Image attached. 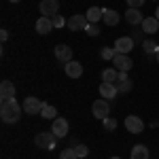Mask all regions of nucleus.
<instances>
[{
  "instance_id": "1",
  "label": "nucleus",
  "mask_w": 159,
  "mask_h": 159,
  "mask_svg": "<svg viewBox=\"0 0 159 159\" xmlns=\"http://www.w3.org/2000/svg\"><path fill=\"white\" fill-rule=\"evenodd\" d=\"M21 112H24V106L17 100H9V102H2L0 106V119L4 123H17Z\"/></svg>"
},
{
  "instance_id": "2",
  "label": "nucleus",
  "mask_w": 159,
  "mask_h": 159,
  "mask_svg": "<svg viewBox=\"0 0 159 159\" xmlns=\"http://www.w3.org/2000/svg\"><path fill=\"white\" fill-rule=\"evenodd\" d=\"M55 142H57V136L53 134V132H38L36 138H34V144H36L38 148H47V151H51V148H55Z\"/></svg>"
},
{
  "instance_id": "3",
  "label": "nucleus",
  "mask_w": 159,
  "mask_h": 159,
  "mask_svg": "<svg viewBox=\"0 0 159 159\" xmlns=\"http://www.w3.org/2000/svg\"><path fill=\"white\" fill-rule=\"evenodd\" d=\"M91 112H93V117L96 119H100V121H104L106 117H108V112H110V102L108 100H96L93 102V106H91Z\"/></svg>"
},
{
  "instance_id": "4",
  "label": "nucleus",
  "mask_w": 159,
  "mask_h": 159,
  "mask_svg": "<svg viewBox=\"0 0 159 159\" xmlns=\"http://www.w3.org/2000/svg\"><path fill=\"white\" fill-rule=\"evenodd\" d=\"M21 106H24L25 115H40V110H43L45 104H43L38 98H34V96H28V98L24 100V104H21Z\"/></svg>"
},
{
  "instance_id": "5",
  "label": "nucleus",
  "mask_w": 159,
  "mask_h": 159,
  "mask_svg": "<svg viewBox=\"0 0 159 159\" xmlns=\"http://www.w3.org/2000/svg\"><path fill=\"white\" fill-rule=\"evenodd\" d=\"M125 127H127V132H132V134H142V132H144V121H142L138 115H127V117H125Z\"/></svg>"
},
{
  "instance_id": "6",
  "label": "nucleus",
  "mask_w": 159,
  "mask_h": 159,
  "mask_svg": "<svg viewBox=\"0 0 159 159\" xmlns=\"http://www.w3.org/2000/svg\"><path fill=\"white\" fill-rule=\"evenodd\" d=\"M68 30L70 32H79V30H85L87 25H89V21H87V15H81V13H76V15H72L70 19H68Z\"/></svg>"
},
{
  "instance_id": "7",
  "label": "nucleus",
  "mask_w": 159,
  "mask_h": 159,
  "mask_svg": "<svg viewBox=\"0 0 159 159\" xmlns=\"http://www.w3.org/2000/svg\"><path fill=\"white\" fill-rule=\"evenodd\" d=\"M112 64H115V68H117L119 72H129V70H132V57H127L125 53H115Z\"/></svg>"
},
{
  "instance_id": "8",
  "label": "nucleus",
  "mask_w": 159,
  "mask_h": 159,
  "mask_svg": "<svg viewBox=\"0 0 159 159\" xmlns=\"http://www.w3.org/2000/svg\"><path fill=\"white\" fill-rule=\"evenodd\" d=\"M134 49V38L132 36H121L115 40V53H129V51Z\"/></svg>"
},
{
  "instance_id": "9",
  "label": "nucleus",
  "mask_w": 159,
  "mask_h": 159,
  "mask_svg": "<svg viewBox=\"0 0 159 159\" xmlns=\"http://www.w3.org/2000/svg\"><path fill=\"white\" fill-rule=\"evenodd\" d=\"M68 129H70V125H68V121H66L64 117H57L55 121L51 123V132L57 136V140H60V138H64V136L68 134Z\"/></svg>"
},
{
  "instance_id": "10",
  "label": "nucleus",
  "mask_w": 159,
  "mask_h": 159,
  "mask_svg": "<svg viewBox=\"0 0 159 159\" xmlns=\"http://www.w3.org/2000/svg\"><path fill=\"white\" fill-rule=\"evenodd\" d=\"M64 72L68 79H81V74H83V64L81 61H68V64H64Z\"/></svg>"
},
{
  "instance_id": "11",
  "label": "nucleus",
  "mask_w": 159,
  "mask_h": 159,
  "mask_svg": "<svg viewBox=\"0 0 159 159\" xmlns=\"http://www.w3.org/2000/svg\"><path fill=\"white\" fill-rule=\"evenodd\" d=\"M38 11L43 13L45 17H53L55 13L60 11V2L57 0H43L40 7H38Z\"/></svg>"
},
{
  "instance_id": "12",
  "label": "nucleus",
  "mask_w": 159,
  "mask_h": 159,
  "mask_svg": "<svg viewBox=\"0 0 159 159\" xmlns=\"http://www.w3.org/2000/svg\"><path fill=\"white\" fill-rule=\"evenodd\" d=\"M0 100L2 102L15 100V85H13L11 81H2L0 83Z\"/></svg>"
},
{
  "instance_id": "13",
  "label": "nucleus",
  "mask_w": 159,
  "mask_h": 159,
  "mask_svg": "<svg viewBox=\"0 0 159 159\" xmlns=\"http://www.w3.org/2000/svg\"><path fill=\"white\" fill-rule=\"evenodd\" d=\"M117 93H119V91H117V85H115V83H106V81H102V85H100V96H102V98L104 100H115L117 98Z\"/></svg>"
},
{
  "instance_id": "14",
  "label": "nucleus",
  "mask_w": 159,
  "mask_h": 159,
  "mask_svg": "<svg viewBox=\"0 0 159 159\" xmlns=\"http://www.w3.org/2000/svg\"><path fill=\"white\" fill-rule=\"evenodd\" d=\"M55 57H57V61H61V64H68V61H72V49L61 43V45L55 47Z\"/></svg>"
},
{
  "instance_id": "15",
  "label": "nucleus",
  "mask_w": 159,
  "mask_h": 159,
  "mask_svg": "<svg viewBox=\"0 0 159 159\" xmlns=\"http://www.w3.org/2000/svg\"><path fill=\"white\" fill-rule=\"evenodd\" d=\"M51 30H53V21H51V17H45V15H40L36 19V32L38 34H49Z\"/></svg>"
},
{
  "instance_id": "16",
  "label": "nucleus",
  "mask_w": 159,
  "mask_h": 159,
  "mask_svg": "<svg viewBox=\"0 0 159 159\" xmlns=\"http://www.w3.org/2000/svg\"><path fill=\"white\" fill-rule=\"evenodd\" d=\"M115 85H117V91H119V93H127V91H132V81H129L127 72H119Z\"/></svg>"
},
{
  "instance_id": "17",
  "label": "nucleus",
  "mask_w": 159,
  "mask_h": 159,
  "mask_svg": "<svg viewBox=\"0 0 159 159\" xmlns=\"http://www.w3.org/2000/svg\"><path fill=\"white\" fill-rule=\"evenodd\" d=\"M125 21L129 25H138L144 21V15L140 13V9H127V13H125Z\"/></svg>"
},
{
  "instance_id": "18",
  "label": "nucleus",
  "mask_w": 159,
  "mask_h": 159,
  "mask_svg": "<svg viewBox=\"0 0 159 159\" xmlns=\"http://www.w3.org/2000/svg\"><path fill=\"white\" fill-rule=\"evenodd\" d=\"M142 32L144 34H155L159 30V19L157 17H144V21H142Z\"/></svg>"
},
{
  "instance_id": "19",
  "label": "nucleus",
  "mask_w": 159,
  "mask_h": 159,
  "mask_svg": "<svg viewBox=\"0 0 159 159\" xmlns=\"http://www.w3.org/2000/svg\"><path fill=\"white\" fill-rule=\"evenodd\" d=\"M87 21L89 24H98L100 19L104 17V9H98V7H91V9H87Z\"/></svg>"
},
{
  "instance_id": "20",
  "label": "nucleus",
  "mask_w": 159,
  "mask_h": 159,
  "mask_svg": "<svg viewBox=\"0 0 159 159\" xmlns=\"http://www.w3.org/2000/svg\"><path fill=\"white\" fill-rule=\"evenodd\" d=\"M129 157L132 159H148V148L144 144H136L132 148V153H129Z\"/></svg>"
},
{
  "instance_id": "21",
  "label": "nucleus",
  "mask_w": 159,
  "mask_h": 159,
  "mask_svg": "<svg viewBox=\"0 0 159 159\" xmlns=\"http://www.w3.org/2000/svg\"><path fill=\"white\" fill-rule=\"evenodd\" d=\"M40 117H43V119H49V121H55V119H57V108H55V106H49V104H45L43 110H40Z\"/></svg>"
},
{
  "instance_id": "22",
  "label": "nucleus",
  "mask_w": 159,
  "mask_h": 159,
  "mask_svg": "<svg viewBox=\"0 0 159 159\" xmlns=\"http://www.w3.org/2000/svg\"><path fill=\"white\" fill-rule=\"evenodd\" d=\"M117 76H119L117 68H104L102 70V81H106V83H117Z\"/></svg>"
},
{
  "instance_id": "23",
  "label": "nucleus",
  "mask_w": 159,
  "mask_h": 159,
  "mask_svg": "<svg viewBox=\"0 0 159 159\" xmlns=\"http://www.w3.org/2000/svg\"><path fill=\"white\" fill-rule=\"evenodd\" d=\"M102 19H104L108 25H117L119 24V13L112 11V9H104V17H102Z\"/></svg>"
},
{
  "instance_id": "24",
  "label": "nucleus",
  "mask_w": 159,
  "mask_h": 159,
  "mask_svg": "<svg viewBox=\"0 0 159 159\" xmlns=\"http://www.w3.org/2000/svg\"><path fill=\"white\" fill-rule=\"evenodd\" d=\"M142 47H144V53H148V55H155L159 49V45L155 43V40H144L142 43Z\"/></svg>"
},
{
  "instance_id": "25",
  "label": "nucleus",
  "mask_w": 159,
  "mask_h": 159,
  "mask_svg": "<svg viewBox=\"0 0 159 159\" xmlns=\"http://www.w3.org/2000/svg\"><path fill=\"white\" fill-rule=\"evenodd\" d=\"M102 125H104V132H115V129H117V121H115L112 117H106V119L102 121Z\"/></svg>"
},
{
  "instance_id": "26",
  "label": "nucleus",
  "mask_w": 159,
  "mask_h": 159,
  "mask_svg": "<svg viewBox=\"0 0 159 159\" xmlns=\"http://www.w3.org/2000/svg\"><path fill=\"white\" fill-rule=\"evenodd\" d=\"M60 159H79V155H76V151L72 147V148H64L60 153Z\"/></svg>"
},
{
  "instance_id": "27",
  "label": "nucleus",
  "mask_w": 159,
  "mask_h": 159,
  "mask_svg": "<svg viewBox=\"0 0 159 159\" xmlns=\"http://www.w3.org/2000/svg\"><path fill=\"white\" fill-rule=\"evenodd\" d=\"M51 21H53V28H64V25L68 24V19H64L60 13H55V15L51 17Z\"/></svg>"
},
{
  "instance_id": "28",
  "label": "nucleus",
  "mask_w": 159,
  "mask_h": 159,
  "mask_svg": "<svg viewBox=\"0 0 159 159\" xmlns=\"http://www.w3.org/2000/svg\"><path fill=\"white\" fill-rule=\"evenodd\" d=\"M100 55H102V60H112L115 57V49L112 47H104V49L100 51Z\"/></svg>"
},
{
  "instance_id": "29",
  "label": "nucleus",
  "mask_w": 159,
  "mask_h": 159,
  "mask_svg": "<svg viewBox=\"0 0 159 159\" xmlns=\"http://www.w3.org/2000/svg\"><path fill=\"white\" fill-rule=\"evenodd\" d=\"M85 32L89 34V36H98V34H100V28H98V24H89V25L85 28Z\"/></svg>"
},
{
  "instance_id": "30",
  "label": "nucleus",
  "mask_w": 159,
  "mask_h": 159,
  "mask_svg": "<svg viewBox=\"0 0 159 159\" xmlns=\"http://www.w3.org/2000/svg\"><path fill=\"white\" fill-rule=\"evenodd\" d=\"M74 151H76L79 159H81V157H87V153H89V148H87L85 144H76V147H74Z\"/></svg>"
},
{
  "instance_id": "31",
  "label": "nucleus",
  "mask_w": 159,
  "mask_h": 159,
  "mask_svg": "<svg viewBox=\"0 0 159 159\" xmlns=\"http://www.w3.org/2000/svg\"><path fill=\"white\" fill-rule=\"evenodd\" d=\"M147 0H127V4H129V9H140L142 4H144Z\"/></svg>"
},
{
  "instance_id": "32",
  "label": "nucleus",
  "mask_w": 159,
  "mask_h": 159,
  "mask_svg": "<svg viewBox=\"0 0 159 159\" xmlns=\"http://www.w3.org/2000/svg\"><path fill=\"white\" fill-rule=\"evenodd\" d=\"M0 38H2V43H7L9 40V32L7 30H0Z\"/></svg>"
},
{
  "instance_id": "33",
  "label": "nucleus",
  "mask_w": 159,
  "mask_h": 159,
  "mask_svg": "<svg viewBox=\"0 0 159 159\" xmlns=\"http://www.w3.org/2000/svg\"><path fill=\"white\" fill-rule=\"evenodd\" d=\"M155 60H157V64H159V49H157V53H155Z\"/></svg>"
},
{
  "instance_id": "34",
  "label": "nucleus",
  "mask_w": 159,
  "mask_h": 159,
  "mask_svg": "<svg viewBox=\"0 0 159 159\" xmlns=\"http://www.w3.org/2000/svg\"><path fill=\"white\" fill-rule=\"evenodd\" d=\"M155 17H157V19H159V7H157V11H155Z\"/></svg>"
},
{
  "instance_id": "35",
  "label": "nucleus",
  "mask_w": 159,
  "mask_h": 159,
  "mask_svg": "<svg viewBox=\"0 0 159 159\" xmlns=\"http://www.w3.org/2000/svg\"><path fill=\"white\" fill-rule=\"evenodd\" d=\"M110 159H121V157H110Z\"/></svg>"
},
{
  "instance_id": "36",
  "label": "nucleus",
  "mask_w": 159,
  "mask_h": 159,
  "mask_svg": "<svg viewBox=\"0 0 159 159\" xmlns=\"http://www.w3.org/2000/svg\"><path fill=\"white\" fill-rule=\"evenodd\" d=\"M11 2H19V0H11Z\"/></svg>"
}]
</instances>
